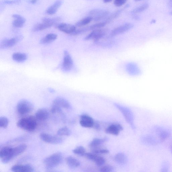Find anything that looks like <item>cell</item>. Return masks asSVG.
Returning <instances> with one entry per match:
<instances>
[{
    "instance_id": "6da1fadb",
    "label": "cell",
    "mask_w": 172,
    "mask_h": 172,
    "mask_svg": "<svg viewBox=\"0 0 172 172\" xmlns=\"http://www.w3.org/2000/svg\"><path fill=\"white\" fill-rule=\"evenodd\" d=\"M37 126L36 118L32 116L22 118L17 123V126L19 128L29 132L35 130Z\"/></svg>"
},
{
    "instance_id": "7a4b0ae2",
    "label": "cell",
    "mask_w": 172,
    "mask_h": 172,
    "mask_svg": "<svg viewBox=\"0 0 172 172\" xmlns=\"http://www.w3.org/2000/svg\"><path fill=\"white\" fill-rule=\"evenodd\" d=\"M114 106L121 112L127 122L130 125L133 130L136 127L134 123V116L131 110L128 108L122 106L117 103H114Z\"/></svg>"
},
{
    "instance_id": "3957f363",
    "label": "cell",
    "mask_w": 172,
    "mask_h": 172,
    "mask_svg": "<svg viewBox=\"0 0 172 172\" xmlns=\"http://www.w3.org/2000/svg\"><path fill=\"white\" fill-rule=\"evenodd\" d=\"M63 159L62 153L57 152L46 158L44 160V163L47 169H52L61 164Z\"/></svg>"
},
{
    "instance_id": "277c9868",
    "label": "cell",
    "mask_w": 172,
    "mask_h": 172,
    "mask_svg": "<svg viewBox=\"0 0 172 172\" xmlns=\"http://www.w3.org/2000/svg\"><path fill=\"white\" fill-rule=\"evenodd\" d=\"M32 103L27 100L23 99L20 101L17 106V110L21 115H25L31 112L34 109Z\"/></svg>"
},
{
    "instance_id": "5b68a950",
    "label": "cell",
    "mask_w": 172,
    "mask_h": 172,
    "mask_svg": "<svg viewBox=\"0 0 172 172\" xmlns=\"http://www.w3.org/2000/svg\"><path fill=\"white\" fill-rule=\"evenodd\" d=\"M74 62L69 53L67 50L64 52L63 61L61 66L62 71L68 72L71 71L74 67Z\"/></svg>"
},
{
    "instance_id": "8992f818",
    "label": "cell",
    "mask_w": 172,
    "mask_h": 172,
    "mask_svg": "<svg viewBox=\"0 0 172 172\" xmlns=\"http://www.w3.org/2000/svg\"><path fill=\"white\" fill-rule=\"evenodd\" d=\"M109 13L108 11L100 8H96L90 11L89 15L92 17L93 21L99 22L106 18L109 15Z\"/></svg>"
},
{
    "instance_id": "52a82bcc",
    "label": "cell",
    "mask_w": 172,
    "mask_h": 172,
    "mask_svg": "<svg viewBox=\"0 0 172 172\" xmlns=\"http://www.w3.org/2000/svg\"><path fill=\"white\" fill-rule=\"evenodd\" d=\"M23 38V36L21 35L10 39H4L0 43V48L5 49L13 46L22 40Z\"/></svg>"
},
{
    "instance_id": "ba28073f",
    "label": "cell",
    "mask_w": 172,
    "mask_h": 172,
    "mask_svg": "<svg viewBox=\"0 0 172 172\" xmlns=\"http://www.w3.org/2000/svg\"><path fill=\"white\" fill-rule=\"evenodd\" d=\"M27 148V146L25 144H21L16 147H12L9 156L2 162L5 164L9 162L13 158L23 153Z\"/></svg>"
},
{
    "instance_id": "9c48e42d",
    "label": "cell",
    "mask_w": 172,
    "mask_h": 172,
    "mask_svg": "<svg viewBox=\"0 0 172 172\" xmlns=\"http://www.w3.org/2000/svg\"><path fill=\"white\" fill-rule=\"evenodd\" d=\"M154 130L161 142L168 138L171 134V132L169 129L159 126L154 127Z\"/></svg>"
},
{
    "instance_id": "30bf717a",
    "label": "cell",
    "mask_w": 172,
    "mask_h": 172,
    "mask_svg": "<svg viewBox=\"0 0 172 172\" xmlns=\"http://www.w3.org/2000/svg\"><path fill=\"white\" fill-rule=\"evenodd\" d=\"M106 33V30L104 29L100 28L94 30L84 38V40L88 41L93 40L96 42L105 37Z\"/></svg>"
},
{
    "instance_id": "8fae6325",
    "label": "cell",
    "mask_w": 172,
    "mask_h": 172,
    "mask_svg": "<svg viewBox=\"0 0 172 172\" xmlns=\"http://www.w3.org/2000/svg\"><path fill=\"white\" fill-rule=\"evenodd\" d=\"M40 137L42 140L45 142L50 144H59L62 143L63 141V139L61 137L45 133H41Z\"/></svg>"
},
{
    "instance_id": "7c38bea8",
    "label": "cell",
    "mask_w": 172,
    "mask_h": 172,
    "mask_svg": "<svg viewBox=\"0 0 172 172\" xmlns=\"http://www.w3.org/2000/svg\"><path fill=\"white\" fill-rule=\"evenodd\" d=\"M134 25L131 23H126L114 29L110 33V36L114 37L125 33L134 27Z\"/></svg>"
},
{
    "instance_id": "4fadbf2b",
    "label": "cell",
    "mask_w": 172,
    "mask_h": 172,
    "mask_svg": "<svg viewBox=\"0 0 172 172\" xmlns=\"http://www.w3.org/2000/svg\"><path fill=\"white\" fill-rule=\"evenodd\" d=\"M141 141L143 144L148 145H155L161 143L157 137L151 135H146L141 137Z\"/></svg>"
},
{
    "instance_id": "5bb4252c",
    "label": "cell",
    "mask_w": 172,
    "mask_h": 172,
    "mask_svg": "<svg viewBox=\"0 0 172 172\" xmlns=\"http://www.w3.org/2000/svg\"><path fill=\"white\" fill-rule=\"evenodd\" d=\"M94 122L90 116L83 114L80 116V124L81 127L84 128L93 127Z\"/></svg>"
},
{
    "instance_id": "9a60e30c",
    "label": "cell",
    "mask_w": 172,
    "mask_h": 172,
    "mask_svg": "<svg viewBox=\"0 0 172 172\" xmlns=\"http://www.w3.org/2000/svg\"><path fill=\"white\" fill-rule=\"evenodd\" d=\"M56 27L60 31L71 35L76 29L75 26L66 23L57 24Z\"/></svg>"
},
{
    "instance_id": "2e32d148",
    "label": "cell",
    "mask_w": 172,
    "mask_h": 172,
    "mask_svg": "<svg viewBox=\"0 0 172 172\" xmlns=\"http://www.w3.org/2000/svg\"><path fill=\"white\" fill-rule=\"evenodd\" d=\"M128 74L131 76H138L141 74V71L137 64L134 63H128L126 66Z\"/></svg>"
},
{
    "instance_id": "e0dca14e",
    "label": "cell",
    "mask_w": 172,
    "mask_h": 172,
    "mask_svg": "<svg viewBox=\"0 0 172 172\" xmlns=\"http://www.w3.org/2000/svg\"><path fill=\"white\" fill-rule=\"evenodd\" d=\"M123 130V127L121 125L118 124H112L106 129L105 132L107 134L117 136Z\"/></svg>"
},
{
    "instance_id": "ac0fdd59",
    "label": "cell",
    "mask_w": 172,
    "mask_h": 172,
    "mask_svg": "<svg viewBox=\"0 0 172 172\" xmlns=\"http://www.w3.org/2000/svg\"><path fill=\"white\" fill-rule=\"evenodd\" d=\"M53 104L57 106L67 109H70L72 106L70 103L66 99L61 97H58L54 100Z\"/></svg>"
},
{
    "instance_id": "d6986e66",
    "label": "cell",
    "mask_w": 172,
    "mask_h": 172,
    "mask_svg": "<svg viewBox=\"0 0 172 172\" xmlns=\"http://www.w3.org/2000/svg\"><path fill=\"white\" fill-rule=\"evenodd\" d=\"M12 171L17 172H32L34 171L33 167L31 165H16L12 166Z\"/></svg>"
},
{
    "instance_id": "ffe728a7",
    "label": "cell",
    "mask_w": 172,
    "mask_h": 172,
    "mask_svg": "<svg viewBox=\"0 0 172 172\" xmlns=\"http://www.w3.org/2000/svg\"><path fill=\"white\" fill-rule=\"evenodd\" d=\"M63 3L62 0H57L52 5L49 7L45 11V13L49 15H53L56 13L59 8Z\"/></svg>"
},
{
    "instance_id": "44dd1931",
    "label": "cell",
    "mask_w": 172,
    "mask_h": 172,
    "mask_svg": "<svg viewBox=\"0 0 172 172\" xmlns=\"http://www.w3.org/2000/svg\"><path fill=\"white\" fill-rule=\"evenodd\" d=\"M50 113L48 109L45 108L38 109L36 113V118L40 121H45L50 117Z\"/></svg>"
},
{
    "instance_id": "7402d4cb",
    "label": "cell",
    "mask_w": 172,
    "mask_h": 172,
    "mask_svg": "<svg viewBox=\"0 0 172 172\" xmlns=\"http://www.w3.org/2000/svg\"><path fill=\"white\" fill-rule=\"evenodd\" d=\"M12 17L15 20L12 21V25L14 27L20 28L23 26L26 22L25 19L22 16L18 14H13Z\"/></svg>"
},
{
    "instance_id": "603a6c76",
    "label": "cell",
    "mask_w": 172,
    "mask_h": 172,
    "mask_svg": "<svg viewBox=\"0 0 172 172\" xmlns=\"http://www.w3.org/2000/svg\"><path fill=\"white\" fill-rule=\"evenodd\" d=\"M130 5L129 4H127L122 9L118 10L116 11L112 14L109 17H108L106 20L104 21L106 23L108 24L111 22L113 21L115 19L119 17V16L121 14L122 12L125 9H127V8L130 7Z\"/></svg>"
},
{
    "instance_id": "cb8c5ba5",
    "label": "cell",
    "mask_w": 172,
    "mask_h": 172,
    "mask_svg": "<svg viewBox=\"0 0 172 172\" xmlns=\"http://www.w3.org/2000/svg\"><path fill=\"white\" fill-rule=\"evenodd\" d=\"M57 38V34L53 33H49L41 39L40 43L42 45L49 44L55 41Z\"/></svg>"
},
{
    "instance_id": "d4e9b609",
    "label": "cell",
    "mask_w": 172,
    "mask_h": 172,
    "mask_svg": "<svg viewBox=\"0 0 172 172\" xmlns=\"http://www.w3.org/2000/svg\"><path fill=\"white\" fill-rule=\"evenodd\" d=\"M68 165L72 169L76 168L80 165V161L76 158L72 156H68L66 158Z\"/></svg>"
},
{
    "instance_id": "484cf974",
    "label": "cell",
    "mask_w": 172,
    "mask_h": 172,
    "mask_svg": "<svg viewBox=\"0 0 172 172\" xmlns=\"http://www.w3.org/2000/svg\"><path fill=\"white\" fill-rule=\"evenodd\" d=\"M115 161L118 164L124 165L128 161V158L126 155L122 153H119L116 155L114 157Z\"/></svg>"
},
{
    "instance_id": "4316f807",
    "label": "cell",
    "mask_w": 172,
    "mask_h": 172,
    "mask_svg": "<svg viewBox=\"0 0 172 172\" xmlns=\"http://www.w3.org/2000/svg\"><path fill=\"white\" fill-rule=\"evenodd\" d=\"M12 59L16 62L23 63L26 61L27 59V55L24 53H14L12 55Z\"/></svg>"
},
{
    "instance_id": "83f0119b",
    "label": "cell",
    "mask_w": 172,
    "mask_h": 172,
    "mask_svg": "<svg viewBox=\"0 0 172 172\" xmlns=\"http://www.w3.org/2000/svg\"><path fill=\"white\" fill-rule=\"evenodd\" d=\"M54 25L52 24L43 22L37 24L34 26L32 29L33 32H36L43 31L52 27Z\"/></svg>"
},
{
    "instance_id": "f1b7e54d",
    "label": "cell",
    "mask_w": 172,
    "mask_h": 172,
    "mask_svg": "<svg viewBox=\"0 0 172 172\" xmlns=\"http://www.w3.org/2000/svg\"><path fill=\"white\" fill-rule=\"evenodd\" d=\"M108 140L107 137L103 138H94L90 143L89 146L90 148H95L100 146Z\"/></svg>"
},
{
    "instance_id": "f546056e",
    "label": "cell",
    "mask_w": 172,
    "mask_h": 172,
    "mask_svg": "<svg viewBox=\"0 0 172 172\" xmlns=\"http://www.w3.org/2000/svg\"><path fill=\"white\" fill-rule=\"evenodd\" d=\"M92 20H93V19L91 17L89 16L86 17L85 18L77 22L76 23L75 26L77 27H83L91 23Z\"/></svg>"
},
{
    "instance_id": "4dcf8cb0",
    "label": "cell",
    "mask_w": 172,
    "mask_h": 172,
    "mask_svg": "<svg viewBox=\"0 0 172 172\" xmlns=\"http://www.w3.org/2000/svg\"><path fill=\"white\" fill-rule=\"evenodd\" d=\"M149 5L148 3H145L141 5L136 8L131 12V13L132 14H135L142 12L146 10L149 7Z\"/></svg>"
},
{
    "instance_id": "1f68e13d",
    "label": "cell",
    "mask_w": 172,
    "mask_h": 172,
    "mask_svg": "<svg viewBox=\"0 0 172 172\" xmlns=\"http://www.w3.org/2000/svg\"><path fill=\"white\" fill-rule=\"evenodd\" d=\"M61 20V18L59 17L51 18L45 17V18H42V22H43L51 24L54 25L57 24V23Z\"/></svg>"
},
{
    "instance_id": "d6a6232c",
    "label": "cell",
    "mask_w": 172,
    "mask_h": 172,
    "mask_svg": "<svg viewBox=\"0 0 172 172\" xmlns=\"http://www.w3.org/2000/svg\"><path fill=\"white\" fill-rule=\"evenodd\" d=\"M71 134L70 130L67 127L60 128L57 132V135L59 136H69Z\"/></svg>"
},
{
    "instance_id": "836d02e7",
    "label": "cell",
    "mask_w": 172,
    "mask_h": 172,
    "mask_svg": "<svg viewBox=\"0 0 172 172\" xmlns=\"http://www.w3.org/2000/svg\"><path fill=\"white\" fill-rule=\"evenodd\" d=\"M72 152L74 154L80 156H85L86 152L85 149L82 146H79L73 150Z\"/></svg>"
},
{
    "instance_id": "e575fe53",
    "label": "cell",
    "mask_w": 172,
    "mask_h": 172,
    "mask_svg": "<svg viewBox=\"0 0 172 172\" xmlns=\"http://www.w3.org/2000/svg\"><path fill=\"white\" fill-rule=\"evenodd\" d=\"M105 21L103 22H99L91 26H88L89 31H93V30L100 29L103 27H104L107 25Z\"/></svg>"
},
{
    "instance_id": "d590c367",
    "label": "cell",
    "mask_w": 172,
    "mask_h": 172,
    "mask_svg": "<svg viewBox=\"0 0 172 172\" xmlns=\"http://www.w3.org/2000/svg\"><path fill=\"white\" fill-rule=\"evenodd\" d=\"M9 123V120L6 117H0V127L6 128Z\"/></svg>"
},
{
    "instance_id": "8d00e7d4",
    "label": "cell",
    "mask_w": 172,
    "mask_h": 172,
    "mask_svg": "<svg viewBox=\"0 0 172 172\" xmlns=\"http://www.w3.org/2000/svg\"><path fill=\"white\" fill-rule=\"evenodd\" d=\"M105 159L104 158L98 156L94 162L98 166H101L105 164Z\"/></svg>"
},
{
    "instance_id": "74e56055",
    "label": "cell",
    "mask_w": 172,
    "mask_h": 172,
    "mask_svg": "<svg viewBox=\"0 0 172 172\" xmlns=\"http://www.w3.org/2000/svg\"><path fill=\"white\" fill-rule=\"evenodd\" d=\"M85 156L88 160L94 162L98 157L97 154L92 153H86Z\"/></svg>"
},
{
    "instance_id": "f35d334b",
    "label": "cell",
    "mask_w": 172,
    "mask_h": 172,
    "mask_svg": "<svg viewBox=\"0 0 172 172\" xmlns=\"http://www.w3.org/2000/svg\"><path fill=\"white\" fill-rule=\"evenodd\" d=\"M114 170V168L110 165L103 166L100 169L101 172H111L113 171Z\"/></svg>"
},
{
    "instance_id": "ab89813d",
    "label": "cell",
    "mask_w": 172,
    "mask_h": 172,
    "mask_svg": "<svg viewBox=\"0 0 172 172\" xmlns=\"http://www.w3.org/2000/svg\"><path fill=\"white\" fill-rule=\"evenodd\" d=\"M170 165L169 163L166 161H165L163 163L161 169V172H168L170 169Z\"/></svg>"
},
{
    "instance_id": "60d3db41",
    "label": "cell",
    "mask_w": 172,
    "mask_h": 172,
    "mask_svg": "<svg viewBox=\"0 0 172 172\" xmlns=\"http://www.w3.org/2000/svg\"><path fill=\"white\" fill-rule=\"evenodd\" d=\"M22 0H3L2 2L3 4L10 5L18 4L21 2Z\"/></svg>"
},
{
    "instance_id": "b9f144b4",
    "label": "cell",
    "mask_w": 172,
    "mask_h": 172,
    "mask_svg": "<svg viewBox=\"0 0 172 172\" xmlns=\"http://www.w3.org/2000/svg\"><path fill=\"white\" fill-rule=\"evenodd\" d=\"M93 152L97 154H106L108 153L109 151L107 149H95L93 150Z\"/></svg>"
},
{
    "instance_id": "7bdbcfd3",
    "label": "cell",
    "mask_w": 172,
    "mask_h": 172,
    "mask_svg": "<svg viewBox=\"0 0 172 172\" xmlns=\"http://www.w3.org/2000/svg\"><path fill=\"white\" fill-rule=\"evenodd\" d=\"M128 0H114V4L117 7H120L123 5Z\"/></svg>"
},
{
    "instance_id": "ee69618b",
    "label": "cell",
    "mask_w": 172,
    "mask_h": 172,
    "mask_svg": "<svg viewBox=\"0 0 172 172\" xmlns=\"http://www.w3.org/2000/svg\"><path fill=\"white\" fill-rule=\"evenodd\" d=\"M93 127L96 130H99L100 129V126L99 124L97 122H94Z\"/></svg>"
},
{
    "instance_id": "f6af8a7d",
    "label": "cell",
    "mask_w": 172,
    "mask_h": 172,
    "mask_svg": "<svg viewBox=\"0 0 172 172\" xmlns=\"http://www.w3.org/2000/svg\"><path fill=\"white\" fill-rule=\"evenodd\" d=\"M39 0H27V2L32 4H35Z\"/></svg>"
},
{
    "instance_id": "bcb514c9",
    "label": "cell",
    "mask_w": 172,
    "mask_h": 172,
    "mask_svg": "<svg viewBox=\"0 0 172 172\" xmlns=\"http://www.w3.org/2000/svg\"><path fill=\"white\" fill-rule=\"evenodd\" d=\"M132 18L133 19L137 21L139 20L140 19V17L135 14H132Z\"/></svg>"
},
{
    "instance_id": "7dc6e473",
    "label": "cell",
    "mask_w": 172,
    "mask_h": 172,
    "mask_svg": "<svg viewBox=\"0 0 172 172\" xmlns=\"http://www.w3.org/2000/svg\"><path fill=\"white\" fill-rule=\"evenodd\" d=\"M48 91L51 93H54L55 92V90L53 88H48Z\"/></svg>"
},
{
    "instance_id": "c3c4849f",
    "label": "cell",
    "mask_w": 172,
    "mask_h": 172,
    "mask_svg": "<svg viewBox=\"0 0 172 172\" xmlns=\"http://www.w3.org/2000/svg\"><path fill=\"white\" fill-rule=\"evenodd\" d=\"M169 6L170 7H172V0H170L169 2Z\"/></svg>"
},
{
    "instance_id": "681fc988",
    "label": "cell",
    "mask_w": 172,
    "mask_h": 172,
    "mask_svg": "<svg viewBox=\"0 0 172 172\" xmlns=\"http://www.w3.org/2000/svg\"><path fill=\"white\" fill-rule=\"evenodd\" d=\"M103 2L104 3H109L111 2L112 0H103Z\"/></svg>"
},
{
    "instance_id": "f907efd6",
    "label": "cell",
    "mask_w": 172,
    "mask_h": 172,
    "mask_svg": "<svg viewBox=\"0 0 172 172\" xmlns=\"http://www.w3.org/2000/svg\"><path fill=\"white\" fill-rule=\"evenodd\" d=\"M156 20H153L151 21V24H154V23H155L156 22Z\"/></svg>"
},
{
    "instance_id": "816d5d0a",
    "label": "cell",
    "mask_w": 172,
    "mask_h": 172,
    "mask_svg": "<svg viewBox=\"0 0 172 172\" xmlns=\"http://www.w3.org/2000/svg\"><path fill=\"white\" fill-rule=\"evenodd\" d=\"M135 1L136 2H138V1H142V0H135Z\"/></svg>"
},
{
    "instance_id": "f5cc1de1",
    "label": "cell",
    "mask_w": 172,
    "mask_h": 172,
    "mask_svg": "<svg viewBox=\"0 0 172 172\" xmlns=\"http://www.w3.org/2000/svg\"><path fill=\"white\" fill-rule=\"evenodd\" d=\"M170 14L172 15V11L170 12Z\"/></svg>"
},
{
    "instance_id": "db71d44e",
    "label": "cell",
    "mask_w": 172,
    "mask_h": 172,
    "mask_svg": "<svg viewBox=\"0 0 172 172\" xmlns=\"http://www.w3.org/2000/svg\"><path fill=\"white\" fill-rule=\"evenodd\" d=\"M87 1H92V0H87Z\"/></svg>"
},
{
    "instance_id": "11a10c76",
    "label": "cell",
    "mask_w": 172,
    "mask_h": 172,
    "mask_svg": "<svg viewBox=\"0 0 172 172\" xmlns=\"http://www.w3.org/2000/svg\"></svg>"
}]
</instances>
